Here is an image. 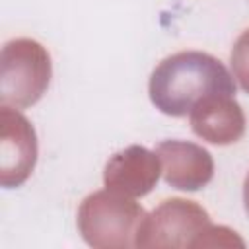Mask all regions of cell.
I'll return each instance as SVG.
<instances>
[{"label":"cell","instance_id":"obj_1","mask_svg":"<svg viewBox=\"0 0 249 249\" xmlns=\"http://www.w3.org/2000/svg\"><path fill=\"white\" fill-rule=\"evenodd\" d=\"M235 84L226 66L198 51L167 56L152 74L150 97L154 105L171 117H185L214 99H231Z\"/></svg>","mask_w":249,"mask_h":249}]
</instances>
